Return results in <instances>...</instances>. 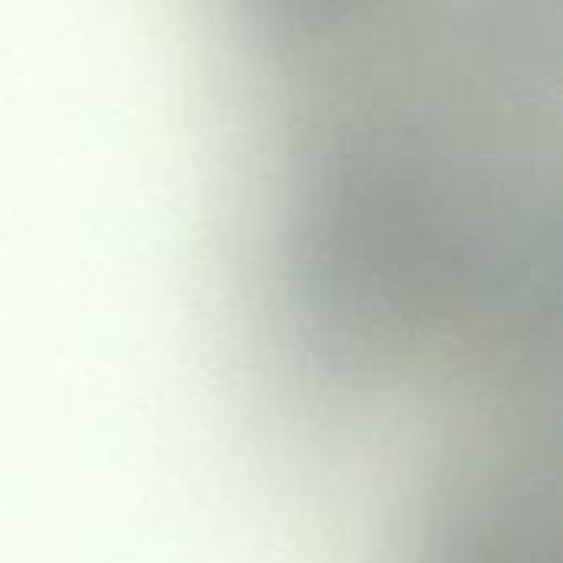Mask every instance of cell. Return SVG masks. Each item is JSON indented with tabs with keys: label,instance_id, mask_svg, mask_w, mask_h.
I'll return each instance as SVG.
<instances>
[{
	"label": "cell",
	"instance_id": "cell-1",
	"mask_svg": "<svg viewBox=\"0 0 563 563\" xmlns=\"http://www.w3.org/2000/svg\"><path fill=\"white\" fill-rule=\"evenodd\" d=\"M247 3L290 115V251L383 284L541 254V0Z\"/></svg>",
	"mask_w": 563,
	"mask_h": 563
},
{
	"label": "cell",
	"instance_id": "cell-2",
	"mask_svg": "<svg viewBox=\"0 0 563 563\" xmlns=\"http://www.w3.org/2000/svg\"><path fill=\"white\" fill-rule=\"evenodd\" d=\"M551 534L531 472L455 478L429 505L406 563H551Z\"/></svg>",
	"mask_w": 563,
	"mask_h": 563
}]
</instances>
